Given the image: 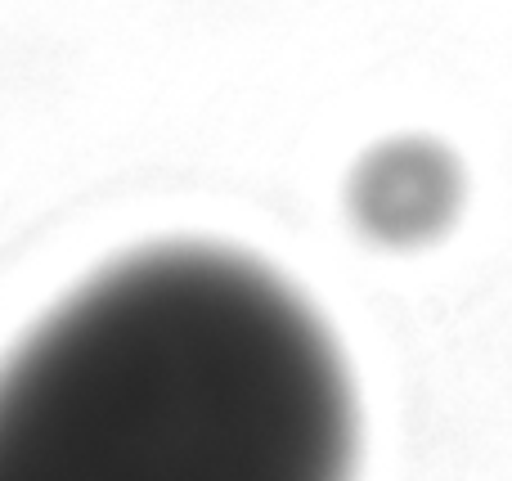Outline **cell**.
<instances>
[{"instance_id": "1", "label": "cell", "mask_w": 512, "mask_h": 481, "mask_svg": "<svg viewBox=\"0 0 512 481\" xmlns=\"http://www.w3.org/2000/svg\"><path fill=\"white\" fill-rule=\"evenodd\" d=\"M342 437L315 320L230 252L122 261L0 374V477H310Z\"/></svg>"}]
</instances>
